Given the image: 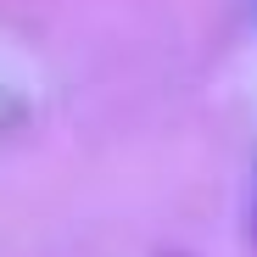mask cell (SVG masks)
Returning <instances> with one entry per match:
<instances>
[]
</instances>
